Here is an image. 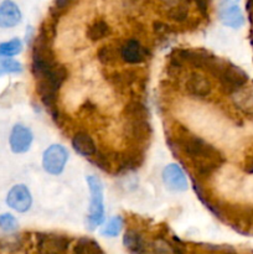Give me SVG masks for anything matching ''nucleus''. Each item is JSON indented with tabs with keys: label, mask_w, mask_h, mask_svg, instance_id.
<instances>
[{
	"label": "nucleus",
	"mask_w": 253,
	"mask_h": 254,
	"mask_svg": "<svg viewBox=\"0 0 253 254\" xmlns=\"http://www.w3.org/2000/svg\"><path fill=\"white\" fill-rule=\"evenodd\" d=\"M175 143L179 151L190 161L198 180L210 179L225 163V158L217 148L188 129L179 128Z\"/></svg>",
	"instance_id": "obj_1"
},
{
	"label": "nucleus",
	"mask_w": 253,
	"mask_h": 254,
	"mask_svg": "<svg viewBox=\"0 0 253 254\" xmlns=\"http://www.w3.org/2000/svg\"><path fill=\"white\" fill-rule=\"evenodd\" d=\"M190 252L191 254H236L235 250L230 246L215 245H193Z\"/></svg>",
	"instance_id": "obj_21"
},
{
	"label": "nucleus",
	"mask_w": 253,
	"mask_h": 254,
	"mask_svg": "<svg viewBox=\"0 0 253 254\" xmlns=\"http://www.w3.org/2000/svg\"><path fill=\"white\" fill-rule=\"evenodd\" d=\"M247 171H248V173H250V174H253V163L251 164L250 166H248V168H247Z\"/></svg>",
	"instance_id": "obj_32"
},
{
	"label": "nucleus",
	"mask_w": 253,
	"mask_h": 254,
	"mask_svg": "<svg viewBox=\"0 0 253 254\" xmlns=\"http://www.w3.org/2000/svg\"><path fill=\"white\" fill-rule=\"evenodd\" d=\"M119 56V52L117 51L116 47L111 46V45H107V46L101 47L97 52V59L104 66H108V64H113L117 61Z\"/></svg>",
	"instance_id": "obj_22"
},
{
	"label": "nucleus",
	"mask_w": 253,
	"mask_h": 254,
	"mask_svg": "<svg viewBox=\"0 0 253 254\" xmlns=\"http://www.w3.org/2000/svg\"><path fill=\"white\" fill-rule=\"evenodd\" d=\"M123 129L126 138L136 143H145L151 135L148 119H126Z\"/></svg>",
	"instance_id": "obj_9"
},
{
	"label": "nucleus",
	"mask_w": 253,
	"mask_h": 254,
	"mask_svg": "<svg viewBox=\"0 0 253 254\" xmlns=\"http://www.w3.org/2000/svg\"><path fill=\"white\" fill-rule=\"evenodd\" d=\"M22 51V42L19 39H12L10 41L0 44V55L12 57L19 55Z\"/></svg>",
	"instance_id": "obj_24"
},
{
	"label": "nucleus",
	"mask_w": 253,
	"mask_h": 254,
	"mask_svg": "<svg viewBox=\"0 0 253 254\" xmlns=\"http://www.w3.org/2000/svg\"><path fill=\"white\" fill-rule=\"evenodd\" d=\"M184 91L192 98H207L212 93V83L205 74L191 72L184 81Z\"/></svg>",
	"instance_id": "obj_5"
},
{
	"label": "nucleus",
	"mask_w": 253,
	"mask_h": 254,
	"mask_svg": "<svg viewBox=\"0 0 253 254\" xmlns=\"http://www.w3.org/2000/svg\"><path fill=\"white\" fill-rule=\"evenodd\" d=\"M72 240L56 233H36L35 248L37 254H67Z\"/></svg>",
	"instance_id": "obj_4"
},
{
	"label": "nucleus",
	"mask_w": 253,
	"mask_h": 254,
	"mask_svg": "<svg viewBox=\"0 0 253 254\" xmlns=\"http://www.w3.org/2000/svg\"><path fill=\"white\" fill-rule=\"evenodd\" d=\"M32 139H34V136H32L31 130L29 128L21 126V124H16L10 133V149L15 154L26 153L31 146Z\"/></svg>",
	"instance_id": "obj_10"
},
{
	"label": "nucleus",
	"mask_w": 253,
	"mask_h": 254,
	"mask_svg": "<svg viewBox=\"0 0 253 254\" xmlns=\"http://www.w3.org/2000/svg\"><path fill=\"white\" fill-rule=\"evenodd\" d=\"M166 16L176 22H183L188 19V6L184 4H179L176 6L169 7L166 11Z\"/></svg>",
	"instance_id": "obj_26"
},
{
	"label": "nucleus",
	"mask_w": 253,
	"mask_h": 254,
	"mask_svg": "<svg viewBox=\"0 0 253 254\" xmlns=\"http://www.w3.org/2000/svg\"><path fill=\"white\" fill-rule=\"evenodd\" d=\"M250 4L253 5V0H250Z\"/></svg>",
	"instance_id": "obj_33"
},
{
	"label": "nucleus",
	"mask_w": 253,
	"mask_h": 254,
	"mask_svg": "<svg viewBox=\"0 0 253 254\" xmlns=\"http://www.w3.org/2000/svg\"><path fill=\"white\" fill-rule=\"evenodd\" d=\"M148 50L135 39H128L119 47V56L129 64H141L148 59Z\"/></svg>",
	"instance_id": "obj_7"
},
{
	"label": "nucleus",
	"mask_w": 253,
	"mask_h": 254,
	"mask_svg": "<svg viewBox=\"0 0 253 254\" xmlns=\"http://www.w3.org/2000/svg\"><path fill=\"white\" fill-rule=\"evenodd\" d=\"M126 119H148V109L140 101H131L124 108Z\"/></svg>",
	"instance_id": "obj_20"
},
{
	"label": "nucleus",
	"mask_w": 253,
	"mask_h": 254,
	"mask_svg": "<svg viewBox=\"0 0 253 254\" xmlns=\"http://www.w3.org/2000/svg\"><path fill=\"white\" fill-rule=\"evenodd\" d=\"M196 5L198 7V11L202 15H207V9H208V2L207 0H196Z\"/></svg>",
	"instance_id": "obj_30"
},
{
	"label": "nucleus",
	"mask_w": 253,
	"mask_h": 254,
	"mask_svg": "<svg viewBox=\"0 0 253 254\" xmlns=\"http://www.w3.org/2000/svg\"><path fill=\"white\" fill-rule=\"evenodd\" d=\"M206 71L220 81L221 87L226 93L232 94L235 91L246 86L248 81L247 73L243 69L216 56L212 57Z\"/></svg>",
	"instance_id": "obj_2"
},
{
	"label": "nucleus",
	"mask_w": 253,
	"mask_h": 254,
	"mask_svg": "<svg viewBox=\"0 0 253 254\" xmlns=\"http://www.w3.org/2000/svg\"><path fill=\"white\" fill-rule=\"evenodd\" d=\"M124 247L131 254H148L143 236L135 230H128L123 237Z\"/></svg>",
	"instance_id": "obj_17"
},
{
	"label": "nucleus",
	"mask_w": 253,
	"mask_h": 254,
	"mask_svg": "<svg viewBox=\"0 0 253 254\" xmlns=\"http://www.w3.org/2000/svg\"><path fill=\"white\" fill-rule=\"evenodd\" d=\"M108 81L119 92H126V89L131 88L133 84L138 81V73H136V71H133V69L113 72V73L108 76Z\"/></svg>",
	"instance_id": "obj_13"
},
{
	"label": "nucleus",
	"mask_w": 253,
	"mask_h": 254,
	"mask_svg": "<svg viewBox=\"0 0 253 254\" xmlns=\"http://www.w3.org/2000/svg\"><path fill=\"white\" fill-rule=\"evenodd\" d=\"M73 0H55V9L61 11V10L66 9Z\"/></svg>",
	"instance_id": "obj_29"
},
{
	"label": "nucleus",
	"mask_w": 253,
	"mask_h": 254,
	"mask_svg": "<svg viewBox=\"0 0 253 254\" xmlns=\"http://www.w3.org/2000/svg\"><path fill=\"white\" fill-rule=\"evenodd\" d=\"M19 227L17 220L11 213H1L0 215V230L4 232H14Z\"/></svg>",
	"instance_id": "obj_27"
},
{
	"label": "nucleus",
	"mask_w": 253,
	"mask_h": 254,
	"mask_svg": "<svg viewBox=\"0 0 253 254\" xmlns=\"http://www.w3.org/2000/svg\"><path fill=\"white\" fill-rule=\"evenodd\" d=\"M220 19L223 25L232 27V29H238L245 24V16L241 11L240 6L235 4H230L223 7L220 12Z\"/></svg>",
	"instance_id": "obj_16"
},
{
	"label": "nucleus",
	"mask_w": 253,
	"mask_h": 254,
	"mask_svg": "<svg viewBox=\"0 0 253 254\" xmlns=\"http://www.w3.org/2000/svg\"><path fill=\"white\" fill-rule=\"evenodd\" d=\"M22 72V64L11 57L0 55V77L6 73H20Z\"/></svg>",
	"instance_id": "obj_23"
},
{
	"label": "nucleus",
	"mask_w": 253,
	"mask_h": 254,
	"mask_svg": "<svg viewBox=\"0 0 253 254\" xmlns=\"http://www.w3.org/2000/svg\"><path fill=\"white\" fill-rule=\"evenodd\" d=\"M68 154L62 145H51L42 156V166L51 175H60L63 171Z\"/></svg>",
	"instance_id": "obj_6"
},
{
	"label": "nucleus",
	"mask_w": 253,
	"mask_h": 254,
	"mask_svg": "<svg viewBox=\"0 0 253 254\" xmlns=\"http://www.w3.org/2000/svg\"><path fill=\"white\" fill-rule=\"evenodd\" d=\"M160 1L163 2L168 9L169 7H173V6H176V5L181 4V0H160Z\"/></svg>",
	"instance_id": "obj_31"
},
{
	"label": "nucleus",
	"mask_w": 253,
	"mask_h": 254,
	"mask_svg": "<svg viewBox=\"0 0 253 254\" xmlns=\"http://www.w3.org/2000/svg\"><path fill=\"white\" fill-rule=\"evenodd\" d=\"M163 181L166 188L171 191L183 192L188 189V180H186L185 174L176 164H170L164 169Z\"/></svg>",
	"instance_id": "obj_11"
},
{
	"label": "nucleus",
	"mask_w": 253,
	"mask_h": 254,
	"mask_svg": "<svg viewBox=\"0 0 253 254\" xmlns=\"http://www.w3.org/2000/svg\"><path fill=\"white\" fill-rule=\"evenodd\" d=\"M233 104L242 113L253 116V87H245L237 89L232 93Z\"/></svg>",
	"instance_id": "obj_14"
},
{
	"label": "nucleus",
	"mask_w": 253,
	"mask_h": 254,
	"mask_svg": "<svg viewBox=\"0 0 253 254\" xmlns=\"http://www.w3.org/2000/svg\"><path fill=\"white\" fill-rule=\"evenodd\" d=\"M6 203L10 208L20 213H24L29 211L31 207L32 197L29 189L25 185H15L11 190L7 192Z\"/></svg>",
	"instance_id": "obj_8"
},
{
	"label": "nucleus",
	"mask_w": 253,
	"mask_h": 254,
	"mask_svg": "<svg viewBox=\"0 0 253 254\" xmlns=\"http://www.w3.org/2000/svg\"><path fill=\"white\" fill-rule=\"evenodd\" d=\"M21 11L11 0H4L0 4V27L11 29L21 21Z\"/></svg>",
	"instance_id": "obj_12"
},
{
	"label": "nucleus",
	"mask_w": 253,
	"mask_h": 254,
	"mask_svg": "<svg viewBox=\"0 0 253 254\" xmlns=\"http://www.w3.org/2000/svg\"><path fill=\"white\" fill-rule=\"evenodd\" d=\"M72 146L79 155L86 156V158L93 156L97 151L96 144L92 136L84 131H78L74 134L72 138Z\"/></svg>",
	"instance_id": "obj_15"
},
{
	"label": "nucleus",
	"mask_w": 253,
	"mask_h": 254,
	"mask_svg": "<svg viewBox=\"0 0 253 254\" xmlns=\"http://www.w3.org/2000/svg\"><path fill=\"white\" fill-rule=\"evenodd\" d=\"M150 247L153 254H185V251L181 250L178 245L161 237L153 241Z\"/></svg>",
	"instance_id": "obj_18"
},
{
	"label": "nucleus",
	"mask_w": 253,
	"mask_h": 254,
	"mask_svg": "<svg viewBox=\"0 0 253 254\" xmlns=\"http://www.w3.org/2000/svg\"><path fill=\"white\" fill-rule=\"evenodd\" d=\"M112 34V29L104 20H97L87 30V37L91 41H101Z\"/></svg>",
	"instance_id": "obj_19"
},
{
	"label": "nucleus",
	"mask_w": 253,
	"mask_h": 254,
	"mask_svg": "<svg viewBox=\"0 0 253 254\" xmlns=\"http://www.w3.org/2000/svg\"><path fill=\"white\" fill-rule=\"evenodd\" d=\"M122 228H123V218L121 216H116L104 226V228L102 230V235L108 236V237H117L121 233Z\"/></svg>",
	"instance_id": "obj_25"
},
{
	"label": "nucleus",
	"mask_w": 253,
	"mask_h": 254,
	"mask_svg": "<svg viewBox=\"0 0 253 254\" xmlns=\"http://www.w3.org/2000/svg\"><path fill=\"white\" fill-rule=\"evenodd\" d=\"M87 183L91 192V206H89L88 226L89 230H94L102 225L104 220L103 205V184L97 176L91 175L87 178Z\"/></svg>",
	"instance_id": "obj_3"
},
{
	"label": "nucleus",
	"mask_w": 253,
	"mask_h": 254,
	"mask_svg": "<svg viewBox=\"0 0 253 254\" xmlns=\"http://www.w3.org/2000/svg\"><path fill=\"white\" fill-rule=\"evenodd\" d=\"M154 30H155V32H158L159 35H168L169 32H171L170 26L166 25L165 22L161 21L154 22Z\"/></svg>",
	"instance_id": "obj_28"
}]
</instances>
